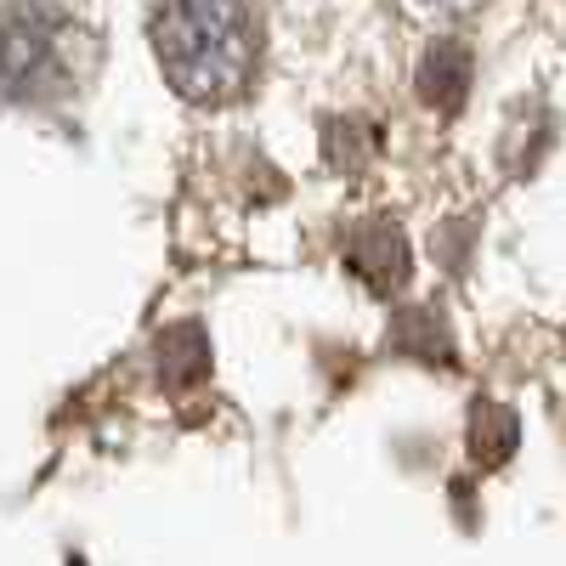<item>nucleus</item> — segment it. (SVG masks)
<instances>
[{"label":"nucleus","mask_w":566,"mask_h":566,"mask_svg":"<svg viewBox=\"0 0 566 566\" xmlns=\"http://www.w3.org/2000/svg\"><path fill=\"white\" fill-rule=\"evenodd\" d=\"M515 437H522V424H515V413L493 397H482L476 408H470V459H476L482 470H499L510 453H515Z\"/></svg>","instance_id":"nucleus-7"},{"label":"nucleus","mask_w":566,"mask_h":566,"mask_svg":"<svg viewBox=\"0 0 566 566\" xmlns=\"http://www.w3.org/2000/svg\"><path fill=\"white\" fill-rule=\"evenodd\" d=\"M154 52L176 97L187 103H232L255 74V18L250 0H159Z\"/></svg>","instance_id":"nucleus-1"},{"label":"nucleus","mask_w":566,"mask_h":566,"mask_svg":"<svg viewBox=\"0 0 566 566\" xmlns=\"http://www.w3.org/2000/svg\"><path fill=\"white\" fill-rule=\"evenodd\" d=\"M391 352L413 363H453V335L437 306H402L391 323Z\"/></svg>","instance_id":"nucleus-6"},{"label":"nucleus","mask_w":566,"mask_h":566,"mask_svg":"<svg viewBox=\"0 0 566 566\" xmlns=\"http://www.w3.org/2000/svg\"><path fill=\"white\" fill-rule=\"evenodd\" d=\"M69 85L63 69V18L40 0H18L0 12V97L52 103Z\"/></svg>","instance_id":"nucleus-2"},{"label":"nucleus","mask_w":566,"mask_h":566,"mask_svg":"<svg viewBox=\"0 0 566 566\" xmlns=\"http://www.w3.org/2000/svg\"><path fill=\"white\" fill-rule=\"evenodd\" d=\"M154 368H159V380L170 391H187V386H199L205 374H210V340H205V328L199 323H170L159 346H154Z\"/></svg>","instance_id":"nucleus-5"},{"label":"nucleus","mask_w":566,"mask_h":566,"mask_svg":"<svg viewBox=\"0 0 566 566\" xmlns=\"http://www.w3.org/2000/svg\"><path fill=\"white\" fill-rule=\"evenodd\" d=\"M413 85H419V103H424V108H437V114H459V108H464V97H470V52H464L459 40H437L431 52L419 57Z\"/></svg>","instance_id":"nucleus-4"},{"label":"nucleus","mask_w":566,"mask_h":566,"mask_svg":"<svg viewBox=\"0 0 566 566\" xmlns=\"http://www.w3.org/2000/svg\"><path fill=\"white\" fill-rule=\"evenodd\" d=\"M340 261L374 295H397L402 283L413 277V244H408V232L397 221H386V216L380 221H357L346 232V244H340Z\"/></svg>","instance_id":"nucleus-3"}]
</instances>
